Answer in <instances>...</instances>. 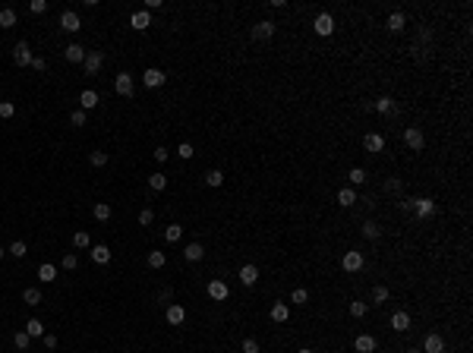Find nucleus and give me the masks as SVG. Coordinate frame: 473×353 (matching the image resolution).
I'll list each match as a JSON object with an SVG mask.
<instances>
[{"label":"nucleus","instance_id":"1","mask_svg":"<svg viewBox=\"0 0 473 353\" xmlns=\"http://www.w3.org/2000/svg\"><path fill=\"white\" fill-rule=\"evenodd\" d=\"M404 208H410L417 218H429V214H435V202L432 199H407Z\"/></svg>","mask_w":473,"mask_h":353},{"label":"nucleus","instance_id":"2","mask_svg":"<svg viewBox=\"0 0 473 353\" xmlns=\"http://www.w3.org/2000/svg\"><path fill=\"white\" fill-rule=\"evenodd\" d=\"M366 265V259H363V252H357V249H350V252H344V259H341V268L344 271H350V274H357L360 268Z\"/></svg>","mask_w":473,"mask_h":353},{"label":"nucleus","instance_id":"3","mask_svg":"<svg viewBox=\"0 0 473 353\" xmlns=\"http://www.w3.org/2000/svg\"><path fill=\"white\" fill-rule=\"evenodd\" d=\"M114 92L120 95V98H133V92H136L133 76H130V73H117V79H114Z\"/></svg>","mask_w":473,"mask_h":353},{"label":"nucleus","instance_id":"4","mask_svg":"<svg viewBox=\"0 0 473 353\" xmlns=\"http://www.w3.org/2000/svg\"><path fill=\"white\" fill-rule=\"evenodd\" d=\"M404 145H407V149H414V151H423V145H426V136H423V130H417V126L404 130Z\"/></svg>","mask_w":473,"mask_h":353},{"label":"nucleus","instance_id":"5","mask_svg":"<svg viewBox=\"0 0 473 353\" xmlns=\"http://www.w3.org/2000/svg\"><path fill=\"white\" fill-rule=\"evenodd\" d=\"M313 29H315V35L328 38L334 32V16L331 13H319V16H315V22H313Z\"/></svg>","mask_w":473,"mask_h":353},{"label":"nucleus","instance_id":"6","mask_svg":"<svg viewBox=\"0 0 473 353\" xmlns=\"http://www.w3.org/2000/svg\"><path fill=\"white\" fill-rule=\"evenodd\" d=\"M60 29H63V32H79V29H82V19H79V13H73V10H63V13H60Z\"/></svg>","mask_w":473,"mask_h":353},{"label":"nucleus","instance_id":"7","mask_svg":"<svg viewBox=\"0 0 473 353\" xmlns=\"http://www.w3.org/2000/svg\"><path fill=\"white\" fill-rule=\"evenodd\" d=\"M363 149H366L369 154H378V151L385 149V136H382V133H366V136H363Z\"/></svg>","mask_w":473,"mask_h":353},{"label":"nucleus","instance_id":"8","mask_svg":"<svg viewBox=\"0 0 473 353\" xmlns=\"http://www.w3.org/2000/svg\"><path fill=\"white\" fill-rule=\"evenodd\" d=\"M101 63H105V54H101V50H89V54H85V60H82V66H85V73H89V76L98 73Z\"/></svg>","mask_w":473,"mask_h":353},{"label":"nucleus","instance_id":"9","mask_svg":"<svg viewBox=\"0 0 473 353\" xmlns=\"http://www.w3.org/2000/svg\"><path fill=\"white\" fill-rule=\"evenodd\" d=\"M13 60H16V66H32V48L25 45V41H19V45L13 48Z\"/></svg>","mask_w":473,"mask_h":353},{"label":"nucleus","instance_id":"10","mask_svg":"<svg viewBox=\"0 0 473 353\" xmlns=\"http://www.w3.org/2000/svg\"><path fill=\"white\" fill-rule=\"evenodd\" d=\"M164 318H167V325H177V328H180V325L186 322V309L180 306V303H170L167 312H164Z\"/></svg>","mask_w":473,"mask_h":353},{"label":"nucleus","instance_id":"11","mask_svg":"<svg viewBox=\"0 0 473 353\" xmlns=\"http://www.w3.org/2000/svg\"><path fill=\"white\" fill-rule=\"evenodd\" d=\"M423 353H445V341H442V334H426V341H423Z\"/></svg>","mask_w":473,"mask_h":353},{"label":"nucleus","instance_id":"12","mask_svg":"<svg viewBox=\"0 0 473 353\" xmlns=\"http://www.w3.org/2000/svg\"><path fill=\"white\" fill-rule=\"evenodd\" d=\"M209 297L214 300V303H221V300H227V297H230L227 284H224V281H211V284H209Z\"/></svg>","mask_w":473,"mask_h":353},{"label":"nucleus","instance_id":"13","mask_svg":"<svg viewBox=\"0 0 473 353\" xmlns=\"http://www.w3.org/2000/svg\"><path fill=\"white\" fill-rule=\"evenodd\" d=\"M164 79H167V76L161 73V70H152V66L142 73V82L149 85V89H158V85H164Z\"/></svg>","mask_w":473,"mask_h":353},{"label":"nucleus","instance_id":"14","mask_svg":"<svg viewBox=\"0 0 473 353\" xmlns=\"http://www.w3.org/2000/svg\"><path fill=\"white\" fill-rule=\"evenodd\" d=\"M274 35V22H268V19H262V22H256L253 25V38H259V41H265V38H271Z\"/></svg>","mask_w":473,"mask_h":353},{"label":"nucleus","instance_id":"15","mask_svg":"<svg viewBox=\"0 0 473 353\" xmlns=\"http://www.w3.org/2000/svg\"><path fill=\"white\" fill-rule=\"evenodd\" d=\"M85 54H89V50H85L82 45H66V48H63V57L70 60V63H82Z\"/></svg>","mask_w":473,"mask_h":353},{"label":"nucleus","instance_id":"16","mask_svg":"<svg viewBox=\"0 0 473 353\" xmlns=\"http://www.w3.org/2000/svg\"><path fill=\"white\" fill-rule=\"evenodd\" d=\"M256 281H259V268H256V265H243V268H240V284H243V287H253Z\"/></svg>","mask_w":473,"mask_h":353},{"label":"nucleus","instance_id":"17","mask_svg":"<svg viewBox=\"0 0 473 353\" xmlns=\"http://www.w3.org/2000/svg\"><path fill=\"white\" fill-rule=\"evenodd\" d=\"M354 350L357 353H372L375 350V338L372 334H360V338L354 341Z\"/></svg>","mask_w":473,"mask_h":353},{"label":"nucleus","instance_id":"18","mask_svg":"<svg viewBox=\"0 0 473 353\" xmlns=\"http://www.w3.org/2000/svg\"><path fill=\"white\" fill-rule=\"evenodd\" d=\"M79 104H82V110H92V107H98V104H101V98H98V92H92V89H85V92L79 95Z\"/></svg>","mask_w":473,"mask_h":353},{"label":"nucleus","instance_id":"19","mask_svg":"<svg viewBox=\"0 0 473 353\" xmlns=\"http://www.w3.org/2000/svg\"><path fill=\"white\" fill-rule=\"evenodd\" d=\"M268 315H271V322L281 325V322H287V318H290V309H287V303H274L268 309Z\"/></svg>","mask_w":473,"mask_h":353},{"label":"nucleus","instance_id":"20","mask_svg":"<svg viewBox=\"0 0 473 353\" xmlns=\"http://www.w3.org/2000/svg\"><path fill=\"white\" fill-rule=\"evenodd\" d=\"M130 22H133V29H136V32H145V29L152 25V13L139 10V13H133V19H130Z\"/></svg>","mask_w":473,"mask_h":353},{"label":"nucleus","instance_id":"21","mask_svg":"<svg viewBox=\"0 0 473 353\" xmlns=\"http://www.w3.org/2000/svg\"><path fill=\"white\" fill-rule=\"evenodd\" d=\"M385 25H388V32H404V25H407V16H404L401 10H394Z\"/></svg>","mask_w":473,"mask_h":353},{"label":"nucleus","instance_id":"22","mask_svg":"<svg viewBox=\"0 0 473 353\" xmlns=\"http://www.w3.org/2000/svg\"><path fill=\"white\" fill-rule=\"evenodd\" d=\"M92 262L95 265H107L110 262V249L107 246H92Z\"/></svg>","mask_w":473,"mask_h":353},{"label":"nucleus","instance_id":"23","mask_svg":"<svg viewBox=\"0 0 473 353\" xmlns=\"http://www.w3.org/2000/svg\"><path fill=\"white\" fill-rule=\"evenodd\" d=\"M25 334H29V338H45V325H41V318H29V322H25Z\"/></svg>","mask_w":473,"mask_h":353},{"label":"nucleus","instance_id":"24","mask_svg":"<svg viewBox=\"0 0 473 353\" xmlns=\"http://www.w3.org/2000/svg\"><path fill=\"white\" fill-rule=\"evenodd\" d=\"M183 255H186V262H199L202 255H205V249H202V243H189V246L183 249Z\"/></svg>","mask_w":473,"mask_h":353},{"label":"nucleus","instance_id":"25","mask_svg":"<svg viewBox=\"0 0 473 353\" xmlns=\"http://www.w3.org/2000/svg\"><path fill=\"white\" fill-rule=\"evenodd\" d=\"M391 328H394V331H407V328H410V315H407V312H394V315H391Z\"/></svg>","mask_w":473,"mask_h":353},{"label":"nucleus","instance_id":"26","mask_svg":"<svg viewBox=\"0 0 473 353\" xmlns=\"http://www.w3.org/2000/svg\"><path fill=\"white\" fill-rule=\"evenodd\" d=\"M92 214H95V221H110V205L107 202H95V208H92Z\"/></svg>","mask_w":473,"mask_h":353},{"label":"nucleus","instance_id":"27","mask_svg":"<svg viewBox=\"0 0 473 353\" xmlns=\"http://www.w3.org/2000/svg\"><path fill=\"white\" fill-rule=\"evenodd\" d=\"M54 278H57V268H54V265H48V262L38 265V281H41V284H51Z\"/></svg>","mask_w":473,"mask_h":353},{"label":"nucleus","instance_id":"28","mask_svg":"<svg viewBox=\"0 0 473 353\" xmlns=\"http://www.w3.org/2000/svg\"><path fill=\"white\" fill-rule=\"evenodd\" d=\"M354 202H360V199H357V193H354V189H350V186H347V189H341V193H338V205H344V208H350V205H354Z\"/></svg>","mask_w":473,"mask_h":353},{"label":"nucleus","instance_id":"29","mask_svg":"<svg viewBox=\"0 0 473 353\" xmlns=\"http://www.w3.org/2000/svg\"><path fill=\"white\" fill-rule=\"evenodd\" d=\"M22 300H25V306H38L41 303V290L38 287H25L22 290Z\"/></svg>","mask_w":473,"mask_h":353},{"label":"nucleus","instance_id":"30","mask_svg":"<svg viewBox=\"0 0 473 353\" xmlns=\"http://www.w3.org/2000/svg\"><path fill=\"white\" fill-rule=\"evenodd\" d=\"M372 107L378 110V114H391V110H394V98H388V95H382V98H378Z\"/></svg>","mask_w":473,"mask_h":353},{"label":"nucleus","instance_id":"31","mask_svg":"<svg viewBox=\"0 0 473 353\" xmlns=\"http://www.w3.org/2000/svg\"><path fill=\"white\" fill-rule=\"evenodd\" d=\"M13 25H16V10H10V6L0 10V29H13Z\"/></svg>","mask_w":473,"mask_h":353},{"label":"nucleus","instance_id":"32","mask_svg":"<svg viewBox=\"0 0 473 353\" xmlns=\"http://www.w3.org/2000/svg\"><path fill=\"white\" fill-rule=\"evenodd\" d=\"M149 265H152V268H164V265H167V255L158 252V249H152V252H149Z\"/></svg>","mask_w":473,"mask_h":353},{"label":"nucleus","instance_id":"33","mask_svg":"<svg viewBox=\"0 0 473 353\" xmlns=\"http://www.w3.org/2000/svg\"><path fill=\"white\" fill-rule=\"evenodd\" d=\"M290 303H297V306H306V303H309V290H306V287H297L294 294H290Z\"/></svg>","mask_w":473,"mask_h":353},{"label":"nucleus","instance_id":"34","mask_svg":"<svg viewBox=\"0 0 473 353\" xmlns=\"http://www.w3.org/2000/svg\"><path fill=\"white\" fill-rule=\"evenodd\" d=\"M378 234H382V227H378L375 221H366V224H363V237H366V240H378Z\"/></svg>","mask_w":473,"mask_h":353},{"label":"nucleus","instance_id":"35","mask_svg":"<svg viewBox=\"0 0 473 353\" xmlns=\"http://www.w3.org/2000/svg\"><path fill=\"white\" fill-rule=\"evenodd\" d=\"M205 183H209V186H221V183H224V170H218V167L209 170V174H205Z\"/></svg>","mask_w":473,"mask_h":353},{"label":"nucleus","instance_id":"36","mask_svg":"<svg viewBox=\"0 0 473 353\" xmlns=\"http://www.w3.org/2000/svg\"><path fill=\"white\" fill-rule=\"evenodd\" d=\"M366 312H369V303H360V300L350 303V315L354 318H366Z\"/></svg>","mask_w":473,"mask_h":353},{"label":"nucleus","instance_id":"37","mask_svg":"<svg viewBox=\"0 0 473 353\" xmlns=\"http://www.w3.org/2000/svg\"><path fill=\"white\" fill-rule=\"evenodd\" d=\"M89 164H92V167H105V164H107V151H101V149L92 151V154H89Z\"/></svg>","mask_w":473,"mask_h":353},{"label":"nucleus","instance_id":"38","mask_svg":"<svg viewBox=\"0 0 473 353\" xmlns=\"http://www.w3.org/2000/svg\"><path fill=\"white\" fill-rule=\"evenodd\" d=\"M180 237H183V227H180V224H170V227L164 230V240H167V243H177Z\"/></svg>","mask_w":473,"mask_h":353},{"label":"nucleus","instance_id":"39","mask_svg":"<svg viewBox=\"0 0 473 353\" xmlns=\"http://www.w3.org/2000/svg\"><path fill=\"white\" fill-rule=\"evenodd\" d=\"M73 246H76V249H89V246H92L89 234H85V230H76V237H73Z\"/></svg>","mask_w":473,"mask_h":353},{"label":"nucleus","instance_id":"40","mask_svg":"<svg viewBox=\"0 0 473 353\" xmlns=\"http://www.w3.org/2000/svg\"><path fill=\"white\" fill-rule=\"evenodd\" d=\"M149 186L155 189V193H161V189L167 186V177H164V174H152V177H149Z\"/></svg>","mask_w":473,"mask_h":353},{"label":"nucleus","instance_id":"41","mask_svg":"<svg viewBox=\"0 0 473 353\" xmlns=\"http://www.w3.org/2000/svg\"><path fill=\"white\" fill-rule=\"evenodd\" d=\"M10 255H13V259H25V255H29V249H25L22 240H16V243L10 246Z\"/></svg>","mask_w":473,"mask_h":353},{"label":"nucleus","instance_id":"42","mask_svg":"<svg viewBox=\"0 0 473 353\" xmlns=\"http://www.w3.org/2000/svg\"><path fill=\"white\" fill-rule=\"evenodd\" d=\"M13 344H16V347H19V350H29L32 338H29V334H25V331H16V334H13Z\"/></svg>","mask_w":473,"mask_h":353},{"label":"nucleus","instance_id":"43","mask_svg":"<svg viewBox=\"0 0 473 353\" xmlns=\"http://www.w3.org/2000/svg\"><path fill=\"white\" fill-rule=\"evenodd\" d=\"M16 114V104L13 101H0V120H10Z\"/></svg>","mask_w":473,"mask_h":353},{"label":"nucleus","instance_id":"44","mask_svg":"<svg viewBox=\"0 0 473 353\" xmlns=\"http://www.w3.org/2000/svg\"><path fill=\"white\" fill-rule=\"evenodd\" d=\"M60 265H63L66 271H76V265H79V255H76V252H66V255H63V262H60Z\"/></svg>","mask_w":473,"mask_h":353},{"label":"nucleus","instance_id":"45","mask_svg":"<svg viewBox=\"0 0 473 353\" xmlns=\"http://www.w3.org/2000/svg\"><path fill=\"white\" fill-rule=\"evenodd\" d=\"M177 154H180V158H183V161H189V158H193V154H196V149H193V145H189V142H180V145H177Z\"/></svg>","mask_w":473,"mask_h":353},{"label":"nucleus","instance_id":"46","mask_svg":"<svg viewBox=\"0 0 473 353\" xmlns=\"http://www.w3.org/2000/svg\"><path fill=\"white\" fill-rule=\"evenodd\" d=\"M70 120H73V126H85V123H89V114L79 107V110H73V114H70Z\"/></svg>","mask_w":473,"mask_h":353},{"label":"nucleus","instance_id":"47","mask_svg":"<svg viewBox=\"0 0 473 353\" xmlns=\"http://www.w3.org/2000/svg\"><path fill=\"white\" fill-rule=\"evenodd\" d=\"M372 300H375V303H385V300H388V287L375 284V287H372Z\"/></svg>","mask_w":473,"mask_h":353},{"label":"nucleus","instance_id":"48","mask_svg":"<svg viewBox=\"0 0 473 353\" xmlns=\"http://www.w3.org/2000/svg\"><path fill=\"white\" fill-rule=\"evenodd\" d=\"M350 183H354V186L366 183V170H363V167H354V170H350Z\"/></svg>","mask_w":473,"mask_h":353},{"label":"nucleus","instance_id":"49","mask_svg":"<svg viewBox=\"0 0 473 353\" xmlns=\"http://www.w3.org/2000/svg\"><path fill=\"white\" fill-rule=\"evenodd\" d=\"M152 221H155V211H152V208H142V211H139V224H142V227H149Z\"/></svg>","mask_w":473,"mask_h":353},{"label":"nucleus","instance_id":"50","mask_svg":"<svg viewBox=\"0 0 473 353\" xmlns=\"http://www.w3.org/2000/svg\"><path fill=\"white\" fill-rule=\"evenodd\" d=\"M29 10H32V13H45V10H48V0H32Z\"/></svg>","mask_w":473,"mask_h":353},{"label":"nucleus","instance_id":"51","mask_svg":"<svg viewBox=\"0 0 473 353\" xmlns=\"http://www.w3.org/2000/svg\"><path fill=\"white\" fill-rule=\"evenodd\" d=\"M32 70L45 73V70H48V60H45V57H32Z\"/></svg>","mask_w":473,"mask_h":353},{"label":"nucleus","instance_id":"52","mask_svg":"<svg viewBox=\"0 0 473 353\" xmlns=\"http://www.w3.org/2000/svg\"><path fill=\"white\" fill-rule=\"evenodd\" d=\"M243 353H259V344H256L253 338H246L243 341Z\"/></svg>","mask_w":473,"mask_h":353},{"label":"nucleus","instance_id":"53","mask_svg":"<svg viewBox=\"0 0 473 353\" xmlns=\"http://www.w3.org/2000/svg\"><path fill=\"white\" fill-rule=\"evenodd\" d=\"M167 158H170V151L164 145H158V149H155V161H167Z\"/></svg>","mask_w":473,"mask_h":353},{"label":"nucleus","instance_id":"54","mask_svg":"<svg viewBox=\"0 0 473 353\" xmlns=\"http://www.w3.org/2000/svg\"><path fill=\"white\" fill-rule=\"evenodd\" d=\"M385 189H388V193H401V180H388V183H385Z\"/></svg>","mask_w":473,"mask_h":353},{"label":"nucleus","instance_id":"55","mask_svg":"<svg viewBox=\"0 0 473 353\" xmlns=\"http://www.w3.org/2000/svg\"><path fill=\"white\" fill-rule=\"evenodd\" d=\"M41 341H45V347H48V350H54V347H57V338H54V334H45Z\"/></svg>","mask_w":473,"mask_h":353},{"label":"nucleus","instance_id":"56","mask_svg":"<svg viewBox=\"0 0 473 353\" xmlns=\"http://www.w3.org/2000/svg\"><path fill=\"white\" fill-rule=\"evenodd\" d=\"M161 6V0H145V13H152V10H158Z\"/></svg>","mask_w":473,"mask_h":353},{"label":"nucleus","instance_id":"57","mask_svg":"<svg viewBox=\"0 0 473 353\" xmlns=\"http://www.w3.org/2000/svg\"><path fill=\"white\" fill-rule=\"evenodd\" d=\"M158 300H161V303H167V300H170V290L161 287V290H158Z\"/></svg>","mask_w":473,"mask_h":353},{"label":"nucleus","instance_id":"58","mask_svg":"<svg viewBox=\"0 0 473 353\" xmlns=\"http://www.w3.org/2000/svg\"><path fill=\"white\" fill-rule=\"evenodd\" d=\"M300 353H315V350H309V347H303V350H300Z\"/></svg>","mask_w":473,"mask_h":353},{"label":"nucleus","instance_id":"59","mask_svg":"<svg viewBox=\"0 0 473 353\" xmlns=\"http://www.w3.org/2000/svg\"><path fill=\"white\" fill-rule=\"evenodd\" d=\"M407 353H423V350H407Z\"/></svg>","mask_w":473,"mask_h":353},{"label":"nucleus","instance_id":"60","mask_svg":"<svg viewBox=\"0 0 473 353\" xmlns=\"http://www.w3.org/2000/svg\"><path fill=\"white\" fill-rule=\"evenodd\" d=\"M0 259H3V249H0Z\"/></svg>","mask_w":473,"mask_h":353}]
</instances>
